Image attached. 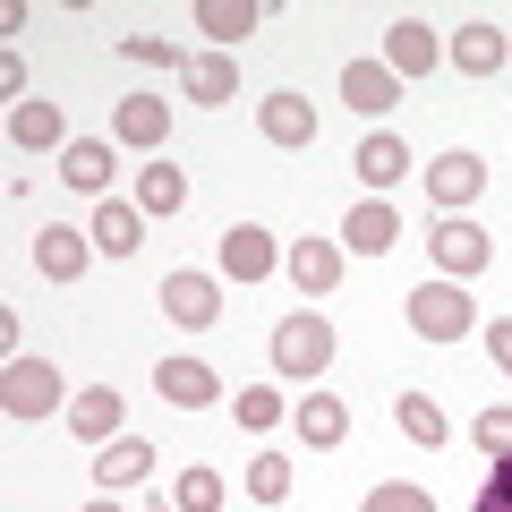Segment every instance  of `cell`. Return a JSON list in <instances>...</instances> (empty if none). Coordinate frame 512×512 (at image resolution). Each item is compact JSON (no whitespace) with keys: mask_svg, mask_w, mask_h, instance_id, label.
I'll use <instances>...</instances> for the list:
<instances>
[{"mask_svg":"<svg viewBox=\"0 0 512 512\" xmlns=\"http://www.w3.org/2000/svg\"><path fill=\"white\" fill-rule=\"evenodd\" d=\"M402 239V214L384 197H367V205H350V222H342V256H384Z\"/></svg>","mask_w":512,"mask_h":512,"instance_id":"e0dca14e","label":"cell"},{"mask_svg":"<svg viewBox=\"0 0 512 512\" xmlns=\"http://www.w3.org/2000/svg\"><path fill=\"white\" fill-rule=\"evenodd\" d=\"M146 478H154V444H146V436H111V444H94V495L146 487Z\"/></svg>","mask_w":512,"mask_h":512,"instance_id":"52a82bcc","label":"cell"},{"mask_svg":"<svg viewBox=\"0 0 512 512\" xmlns=\"http://www.w3.org/2000/svg\"><path fill=\"white\" fill-rule=\"evenodd\" d=\"M154 393H163L171 410H214L222 402V376L205 359H163V367H154Z\"/></svg>","mask_w":512,"mask_h":512,"instance_id":"7c38bea8","label":"cell"},{"mask_svg":"<svg viewBox=\"0 0 512 512\" xmlns=\"http://www.w3.org/2000/svg\"><path fill=\"white\" fill-rule=\"evenodd\" d=\"M171 504H180V512H222V470H205V461L180 470V478H171Z\"/></svg>","mask_w":512,"mask_h":512,"instance_id":"f1b7e54d","label":"cell"},{"mask_svg":"<svg viewBox=\"0 0 512 512\" xmlns=\"http://www.w3.org/2000/svg\"><path fill=\"white\" fill-rule=\"evenodd\" d=\"M69 427L86 444H103V436H120V393H111V384H86V393H77L69 402Z\"/></svg>","mask_w":512,"mask_h":512,"instance_id":"484cf974","label":"cell"},{"mask_svg":"<svg viewBox=\"0 0 512 512\" xmlns=\"http://www.w3.org/2000/svg\"><path fill=\"white\" fill-rule=\"evenodd\" d=\"M325 367H333V325H325L316 308L282 316V325H274V376H299V384H308V376H325Z\"/></svg>","mask_w":512,"mask_h":512,"instance_id":"7a4b0ae2","label":"cell"},{"mask_svg":"<svg viewBox=\"0 0 512 512\" xmlns=\"http://www.w3.org/2000/svg\"><path fill=\"white\" fill-rule=\"evenodd\" d=\"M120 52H128V60H137V69H188V60H180V52H171V43H163V35H120Z\"/></svg>","mask_w":512,"mask_h":512,"instance_id":"d6a6232c","label":"cell"},{"mask_svg":"<svg viewBox=\"0 0 512 512\" xmlns=\"http://www.w3.org/2000/svg\"><path fill=\"white\" fill-rule=\"evenodd\" d=\"M111 137L137 146V154H154L171 137V103H163V94H120V103H111Z\"/></svg>","mask_w":512,"mask_h":512,"instance_id":"30bf717a","label":"cell"},{"mask_svg":"<svg viewBox=\"0 0 512 512\" xmlns=\"http://www.w3.org/2000/svg\"><path fill=\"white\" fill-rule=\"evenodd\" d=\"M239 427H248V436H265V427H282L291 419V402H282V384H239Z\"/></svg>","mask_w":512,"mask_h":512,"instance_id":"83f0119b","label":"cell"},{"mask_svg":"<svg viewBox=\"0 0 512 512\" xmlns=\"http://www.w3.org/2000/svg\"><path fill=\"white\" fill-rule=\"evenodd\" d=\"M487 350H495V367L512 376V316H495V325H487Z\"/></svg>","mask_w":512,"mask_h":512,"instance_id":"d590c367","label":"cell"},{"mask_svg":"<svg viewBox=\"0 0 512 512\" xmlns=\"http://www.w3.org/2000/svg\"><path fill=\"white\" fill-rule=\"evenodd\" d=\"M393 419H402V436L427 444V453H444V444H453V427H444V402H436V393H402V402H393Z\"/></svg>","mask_w":512,"mask_h":512,"instance_id":"d4e9b609","label":"cell"},{"mask_svg":"<svg viewBox=\"0 0 512 512\" xmlns=\"http://www.w3.org/2000/svg\"><path fill=\"white\" fill-rule=\"evenodd\" d=\"M274 265H282V248H274V231H256V222H231V231L214 239V274L239 282V291H248V282H265Z\"/></svg>","mask_w":512,"mask_h":512,"instance_id":"277c9868","label":"cell"},{"mask_svg":"<svg viewBox=\"0 0 512 512\" xmlns=\"http://www.w3.org/2000/svg\"><path fill=\"white\" fill-rule=\"evenodd\" d=\"M248 495L256 504H282V495H291V453H256L248 461Z\"/></svg>","mask_w":512,"mask_h":512,"instance_id":"1f68e13d","label":"cell"},{"mask_svg":"<svg viewBox=\"0 0 512 512\" xmlns=\"http://www.w3.org/2000/svg\"><path fill=\"white\" fill-rule=\"evenodd\" d=\"M86 512H120V504H111V495H94V504H86Z\"/></svg>","mask_w":512,"mask_h":512,"instance_id":"8d00e7d4","label":"cell"},{"mask_svg":"<svg viewBox=\"0 0 512 512\" xmlns=\"http://www.w3.org/2000/svg\"><path fill=\"white\" fill-rule=\"evenodd\" d=\"M470 444H478L487 461H504V453H512V402H487V410H478V419H470Z\"/></svg>","mask_w":512,"mask_h":512,"instance_id":"4dcf8cb0","label":"cell"},{"mask_svg":"<svg viewBox=\"0 0 512 512\" xmlns=\"http://www.w3.org/2000/svg\"><path fill=\"white\" fill-rule=\"evenodd\" d=\"M291 427H299L308 453H333V444L350 436V410L333 402V393H299V402H291Z\"/></svg>","mask_w":512,"mask_h":512,"instance_id":"ac0fdd59","label":"cell"},{"mask_svg":"<svg viewBox=\"0 0 512 512\" xmlns=\"http://www.w3.org/2000/svg\"><path fill=\"white\" fill-rule=\"evenodd\" d=\"M359 512H436V495L410 487V478H384V487H367V495H359Z\"/></svg>","mask_w":512,"mask_h":512,"instance_id":"f546056e","label":"cell"},{"mask_svg":"<svg viewBox=\"0 0 512 512\" xmlns=\"http://www.w3.org/2000/svg\"><path fill=\"white\" fill-rule=\"evenodd\" d=\"M180 86H188V103H231L239 94V60L231 52H188Z\"/></svg>","mask_w":512,"mask_h":512,"instance_id":"7402d4cb","label":"cell"},{"mask_svg":"<svg viewBox=\"0 0 512 512\" xmlns=\"http://www.w3.org/2000/svg\"><path fill=\"white\" fill-rule=\"evenodd\" d=\"M111 171H120V163H111V146H103V137H69V146H60V180H69L77 197H94V205H103V197H111Z\"/></svg>","mask_w":512,"mask_h":512,"instance_id":"9a60e30c","label":"cell"},{"mask_svg":"<svg viewBox=\"0 0 512 512\" xmlns=\"http://www.w3.org/2000/svg\"><path fill=\"white\" fill-rule=\"evenodd\" d=\"M436 60H444V35L427 18H393V26H384V69H393V77H427Z\"/></svg>","mask_w":512,"mask_h":512,"instance_id":"ba28073f","label":"cell"},{"mask_svg":"<svg viewBox=\"0 0 512 512\" xmlns=\"http://www.w3.org/2000/svg\"><path fill=\"white\" fill-rule=\"evenodd\" d=\"M256 0H197V35H214V52H231L239 35H256Z\"/></svg>","mask_w":512,"mask_h":512,"instance_id":"cb8c5ba5","label":"cell"},{"mask_svg":"<svg viewBox=\"0 0 512 512\" xmlns=\"http://www.w3.org/2000/svg\"><path fill=\"white\" fill-rule=\"evenodd\" d=\"M410 308V333H419V342H461V333H478V308H470V291H461V282H419V291L402 299Z\"/></svg>","mask_w":512,"mask_h":512,"instance_id":"6da1fadb","label":"cell"},{"mask_svg":"<svg viewBox=\"0 0 512 512\" xmlns=\"http://www.w3.org/2000/svg\"><path fill=\"white\" fill-rule=\"evenodd\" d=\"M282 274L308 299H325L333 282H342V239H291V248H282Z\"/></svg>","mask_w":512,"mask_h":512,"instance_id":"4fadbf2b","label":"cell"},{"mask_svg":"<svg viewBox=\"0 0 512 512\" xmlns=\"http://www.w3.org/2000/svg\"><path fill=\"white\" fill-rule=\"evenodd\" d=\"M478 512H512V453L487 470V487H478Z\"/></svg>","mask_w":512,"mask_h":512,"instance_id":"836d02e7","label":"cell"},{"mask_svg":"<svg viewBox=\"0 0 512 512\" xmlns=\"http://www.w3.org/2000/svg\"><path fill=\"white\" fill-rule=\"evenodd\" d=\"M342 103L359 111V120H384V111L402 103V77L384 69V60H350L342 69Z\"/></svg>","mask_w":512,"mask_h":512,"instance_id":"5bb4252c","label":"cell"},{"mask_svg":"<svg viewBox=\"0 0 512 512\" xmlns=\"http://www.w3.org/2000/svg\"><path fill=\"white\" fill-rule=\"evenodd\" d=\"M350 171H359V180H367V197H384V188H393V180H402V171H410V146H402V137H393V128H376V137H367V146H359V163H350Z\"/></svg>","mask_w":512,"mask_h":512,"instance_id":"603a6c76","label":"cell"},{"mask_svg":"<svg viewBox=\"0 0 512 512\" xmlns=\"http://www.w3.org/2000/svg\"><path fill=\"white\" fill-rule=\"evenodd\" d=\"M427 256H436L444 282H461V274H478V265L495 256V239L478 231V222H461V214H436L427 222Z\"/></svg>","mask_w":512,"mask_h":512,"instance_id":"5b68a950","label":"cell"},{"mask_svg":"<svg viewBox=\"0 0 512 512\" xmlns=\"http://www.w3.org/2000/svg\"><path fill=\"white\" fill-rule=\"evenodd\" d=\"M419 180H427V197H436V214H461V205H470L478 188H487V163L453 146V154H436V163H427Z\"/></svg>","mask_w":512,"mask_h":512,"instance_id":"9c48e42d","label":"cell"},{"mask_svg":"<svg viewBox=\"0 0 512 512\" xmlns=\"http://www.w3.org/2000/svg\"><path fill=\"white\" fill-rule=\"evenodd\" d=\"M94 248L103 256H137V239H146V214H137V197H103L94 205Z\"/></svg>","mask_w":512,"mask_h":512,"instance_id":"d6986e66","label":"cell"},{"mask_svg":"<svg viewBox=\"0 0 512 512\" xmlns=\"http://www.w3.org/2000/svg\"><path fill=\"white\" fill-rule=\"evenodd\" d=\"M180 205H188V171H171V163L137 171V214H180Z\"/></svg>","mask_w":512,"mask_h":512,"instance_id":"4316f807","label":"cell"},{"mask_svg":"<svg viewBox=\"0 0 512 512\" xmlns=\"http://www.w3.org/2000/svg\"><path fill=\"white\" fill-rule=\"evenodd\" d=\"M69 402V393H60V367L52 359H9L0 367V410H9V419H52V410Z\"/></svg>","mask_w":512,"mask_h":512,"instance_id":"3957f363","label":"cell"},{"mask_svg":"<svg viewBox=\"0 0 512 512\" xmlns=\"http://www.w3.org/2000/svg\"><path fill=\"white\" fill-rule=\"evenodd\" d=\"M256 128H265L274 146H316V103L282 86V94H265V103H256Z\"/></svg>","mask_w":512,"mask_h":512,"instance_id":"2e32d148","label":"cell"},{"mask_svg":"<svg viewBox=\"0 0 512 512\" xmlns=\"http://www.w3.org/2000/svg\"><path fill=\"white\" fill-rule=\"evenodd\" d=\"M444 60H453L461 77H495V69H504V35H495L487 18H470L453 43H444Z\"/></svg>","mask_w":512,"mask_h":512,"instance_id":"44dd1931","label":"cell"},{"mask_svg":"<svg viewBox=\"0 0 512 512\" xmlns=\"http://www.w3.org/2000/svg\"><path fill=\"white\" fill-rule=\"evenodd\" d=\"M163 316H171V325H188V333H205V325L222 316V282H214V274H197V265L163 274Z\"/></svg>","mask_w":512,"mask_h":512,"instance_id":"8992f818","label":"cell"},{"mask_svg":"<svg viewBox=\"0 0 512 512\" xmlns=\"http://www.w3.org/2000/svg\"><path fill=\"white\" fill-rule=\"evenodd\" d=\"M9 137H18L26 154H43V146H69V120H60V103L26 94V103H9Z\"/></svg>","mask_w":512,"mask_h":512,"instance_id":"ffe728a7","label":"cell"},{"mask_svg":"<svg viewBox=\"0 0 512 512\" xmlns=\"http://www.w3.org/2000/svg\"><path fill=\"white\" fill-rule=\"evenodd\" d=\"M86 265H94V239L86 231H69V222H43V231H35V274L43 282H77Z\"/></svg>","mask_w":512,"mask_h":512,"instance_id":"8fae6325","label":"cell"},{"mask_svg":"<svg viewBox=\"0 0 512 512\" xmlns=\"http://www.w3.org/2000/svg\"><path fill=\"white\" fill-rule=\"evenodd\" d=\"M0 94H9V103H26V60H18V52H0Z\"/></svg>","mask_w":512,"mask_h":512,"instance_id":"e575fe53","label":"cell"}]
</instances>
